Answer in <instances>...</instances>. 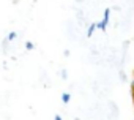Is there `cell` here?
<instances>
[{
    "instance_id": "1",
    "label": "cell",
    "mask_w": 134,
    "mask_h": 120,
    "mask_svg": "<svg viewBox=\"0 0 134 120\" xmlns=\"http://www.w3.org/2000/svg\"><path fill=\"white\" fill-rule=\"evenodd\" d=\"M109 18H110V10H106L104 14H103V21L98 22V29H99V30H104V32H106V29H107V25H109Z\"/></svg>"
},
{
    "instance_id": "2",
    "label": "cell",
    "mask_w": 134,
    "mask_h": 120,
    "mask_svg": "<svg viewBox=\"0 0 134 120\" xmlns=\"http://www.w3.org/2000/svg\"><path fill=\"white\" fill-rule=\"evenodd\" d=\"M96 29H98V24H95V22H93V24H90V25H88V29H87V38H90Z\"/></svg>"
},
{
    "instance_id": "3",
    "label": "cell",
    "mask_w": 134,
    "mask_h": 120,
    "mask_svg": "<svg viewBox=\"0 0 134 120\" xmlns=\"http://www.w3.org/2000/svg\"><path fill=\"white\" fill-rule=\"evenodd\" d=\"M70 100H71V95L70 93H62V103L63 104H68Z\"/></svg>"
},
{
    "instance_id": "4",
    "label": "cell",
    "mask_w": 134,
    "mask_h": 120,
    "mask_svg": "<svg viewBox=\"0 0 134 120\" xmlns=\"http://www.w3.org/2000/svg\"><path fill=\"white\" fill-rule=\"evenodd\" d=\"M7 38H8V40H10V41H14V40H16V38H18V33H16V32H10V33H8V36H7Z\"/></svg>"
},
{
    "instance_id": "5",
    "label": "cell",
    "mask_w": 134,
    "mask_h": 120,
    "mask_svg": "<svg viewBox=\"0 0 134 120\" xmlns=\"http://www.w3.org/2000/svg\"><path fill=\"white\" fill-rule=\"evenodd\" d=\"M24 46H25V49H27V51H32V49L35 47V44H33L32 41H25V44H24Z\"/></svg>"
},
{
    "instance_id": "6",
    "label": "cell",
    "mask_w": 134,
    "mask_h": 120,
    "mask_svg": "<svg viewBox=\"0 0 134 120\" xmlns=\"http://www.w3.org/2000/svg\"><path fill=\"white\" fill-rule=\"evenodd\" d=\"M109 106H110V109H112V115H117V112H118V109H117V106H115L114 103H109Z\"/></svg>"
},
{
    "instance_id": "7",
    "label": "cell",
    "mask_w": 134,
    "mask_h": 120,
    "mask_svg": "<svg viewBox=\"0 0 134 120\" xmlns=\"http://www.w3.org/2000/svg\"><path fill=\"white\" fill-rule=\"evenodd\" d=\"M62 79H66V78H68V71H66V70H62Z\"/></svg>"
},
{
    "instance_id": "8",
    "label": "cell",
    "mask_w": 134,
    "mask_h": 120,
    "mask_svg": "<svg viewBox=\"0 0 134 120\" xmlns=\"http://www.w3.org/2000/svg\"><path fill=\"white\" fill-rule=\"evenodd\" d=\"M120 79H121V81H126V74H125L123 71H120Z\"/></svg>"
},
{
    "instance_id": "9",
    "label": "cell",
    "mask_w": 134,
    "mask_h": 120,
    "mask_svg": "<svg viewBox=\"0 0 134 120\" xmlns=\"http://www.w3.org/2000/svg\"><path fill=\"white\" fill-rule=\"evenodd\" d=\"M54 120H63V118H62V115H58V114H57V115L54 117Z\"/></svg>"
},
{
    "instance_id": "10",
    "label": "cell",
    "mask_w": 134,
    "mask_h": 120,
    "mask_svg": "<svg viewBox=\"0 0 134 120\" xmlns=\"http://www.w3.org/2000/svg\"><path fill=\"white\" fill-rule=\"evenodd\" d=\"M131 92H134V78H132V82H131Z\"/></svg>"
},
{
    "instance_id": "11",
    "label": "cell",
    "mask_w": 134,
    "mask_h": 120,
    "mask_svg": "<svg viewBox=\"0 0 134 120\" xmlns=\"http://www.w3.org/2000/svg\"><path fill=\"white\" fill-rule=\"evenodd\" d=\"M131 95H132V100H134V92H131Z\"/></svg>"
},
{
    "instance_id": "12",
    "label": "cell",
    "mask_w": 134,
    "mask_h": 120,
    "mask_svg": "<svg viewBox=\"0 0 134 120\" xmlns=\"http://www.w3.org/2000/svg\"><path fill=\"white\" fill-rule=\"evenodd\" d=\"M76 2H82V0H76Z\"/></svg>"
},
{
    "instance_id": "13",
    "label": "cell",
    "mask_w": 134,
    "mask_h": 120,
    "mask_svg": "<svg viewBox=\"0 0 134 120\" xmlns=\"http://www.w3.org/2000/svg\"><path fill=\"white\" fill-rule=\"evenodd\" d=\"M74 120H79V118H74Z\"/></svg>"
}]
</instances>
